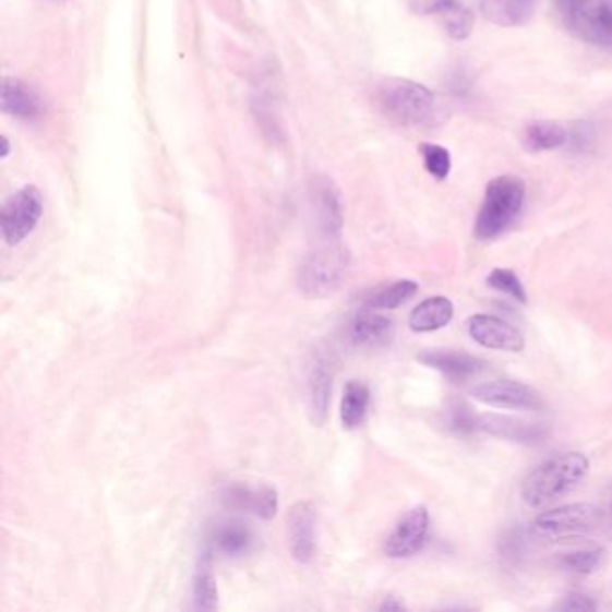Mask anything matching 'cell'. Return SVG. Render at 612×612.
Returning a JSON list of instances; mask_svg holds the SVG:
<instances>
[{"instance_id":"3","label":"cell","mask_w":612,"mask_h":612,"mask_svg":"<svg viewBox=\"0 0 612 612\" xmlns=\"http://www.w3.org/2000/svg\"><path fill=\"white\" fill-rule=\"evenodd\" d=\"M377 103L385 116L403 127H425L436 113V99L430 88L399 77L381 83Z\"/></svg>"},{"instance_id":"33","label":"cell","mask_w":612,"mask_h":612,"mask_svg":"<svg viewBox=\"0 0 612 612\" xmlns=\"http://www.w3.org/2000/svg\"><path fill=\"white\" fill-rule=\"evenodd\" d=\"M447 0H408L410 10L417 15L435 16Z\"/></svg>"},{"instance_id":"17","label":"cell","mask_w":612,"mask_h":612,"mask_svg":"<svg viewBox=\"0 0 612 612\" xmlns=\"http://www.w3.org/2000/svg\"><path fill=\"white\" fill-rule=\"evenodd\" d=\"M349 336L360 347H385L394 338V322L388 316L375 313L374 309H367L356 314L350 322Z\"/></svg>"},{"instance_id":"6","label":"cell","mask_w":612,"mask_h":612,"mask_svg":"<svg viewBox=\"0 0 612 612\" xmlns=\"http://www.w3.org/2000/svg\"><path fill=\"white\" fill-rule=\"evenodd\" d=\"M605 511L592 503H573L542 512L533 527L542 536H603Z\"/></svg>"},{"instance_id":"35","label":"cell","mask_w":612,"mask_h":612,"mask_svg":"<svg viewBox=\"0 0 612 612\" xmlns=\"http://www.w3.org/2000/svg\"><path fill=\"white\" fill-rule=\"evenodd\" d=\"M605 511V523H603V536L612 539V501L608 506H603Z\"/></svg>"},{"instance_id":"13","label":"cell","mask_w":612,"mask_h":612,"mask_svg":"<svg viewBox=\"0 0 612 612\" xmlns=\"http://www.w3.org/2000/svg\"><path fill=\"white\" fill-rule=\"evenodd\" d=\"M419 361L430 369L439 370L453 383H464L485 370L487 363L461 350L435 349L420 352Z\"/></svg>"},{"instance_id":"9","label":"cell","mask_w":612,"mask_h":612,"mask_svg":"<svg viewBox=\"0 0 612 612\" xmlns=\"http://www.w3.org/2000/svg\"><path fill=\"white\" fill-rule=\"evenodd\" d=\"M430 533V514L425 506L406 512L386 539L385 552L392 559H408L422 550Z\"/></svg>"},{"instance_id":"26","label":"cell","mask_w":612,"mask_h":612,"mask_svg":"<svg viewBox=\"0 0 612 612\" xmlns=\"http://www.w3.org/2000/svg\"><path fill=\"white\" fill-rule=\"evenodd\" d=\"M478 420H480V416H476L471 406L461 400L453 403L445 413V425L456 436H471L472 433L480 430Z\"/></svg>"},{"instance_id":"23","label":"cell","mask_w":612,"mask_h":612,"mask_svg":"<svg viewBox=\"0 0 612 612\" xmlns=\"http://www.w3.org/2000/svg\"><path fill=\"white\" fill-rule=\"evenodd\" d=\"M417 291H419V284L416 280L400 278L395 283L386 284L383 288L375 289L369 297H364V308L374 309V311L400 308L408 300L413 299Z\"/></svg>"},{"instance_id":"32","label":"cell","mask_w":612,"mask_h":612,"mask_svg":"<svg viewBox=\"0 0 612 612\" xmlns=\"http://www.w3.org/2000/svg\"><path fill=\"white\" fill-rule=\"evenodd\" d=\"M561 611H597L598 603L591 597L583 595V592H572L562 600L559 605Z\"/></svg>"},{"instance_id":"21","label":"cell","mask_w":612,"mask_h":612,"mask_svg":"<svg viewBox=\"0 0 612 612\" xmlns=\"http://www.w3.org/2000/svg\"><path fill=\"white\" fill-rule=\"evenodd\" d=\"M370 388L363 381H349L344 389L339 419L345 430H356L363 424L370 408Z\"/></svg>"},{"instance_id":"10","label":"cell","mask_w":612,"mask_h":612,"mask_svg":"<svg viewBox=\"0 0 612 612\" xmlns=\"http://www.w3.org/2000/svg\"><path fill=\"white\" fill-rule=\"evenodd\" d=\"M467 331L476 344L487 349L506 352H521L525 349L521 331L494 314H472L467 320Z\"/></svg>"},{"instance_id":"19","label":"cell","mask_w":612,"mask_h":612,"mask_svg":"<svg viewBox=\"0 0 612 612\" xmlns=\"http://www.w3.org/2000/svg\"><path fill=\"white\" fill-rule=\"evenodd\" d=\"M2 108L5 113L16 117V119H35L40 116L41 99L31 86L22 83L21 80L5 77L2 83Z\"/></svg>"},{"instance_id":"34","label":"cell","mask_w":612,"mask_h":612,"mask_svg":"<svg viewBox=\"0 0 612 612\" xmlns=\"http://www.w3.org/2000/svg\"><path fill=\"white\" fill-rule=\"evenodd\" d=\"M380 609L381 611H400V609H405V603L399 602L397 598L388 597L385 598V602L381 603Z\"/></svg>"},{"instance_id":"2","label":"cell","mask_w":612,"mask_h":612,"mask_svg":"<svg viewBox=\"0 0 612 612\" xmlns=\"http://www.w3.org/2000/svg\"><path fill=\"white\" fill-rule=\"evenodd\" d=\"M525 205V183L514 175H503L492 180L485 189L480 213L476 218V238L483 241L500 238Z\"/></svg>"},{"instance_id":"16","label":"cell","mask_w":612,"mask_h":612,"mask_svg":"<svg viewBox=\"0 0 612 612\" xmlns=\"http://www.w3.org/2000/svg\"><path fill=\"white\" fill-rule=\"evenodd\" d=\"M207 542L214 553L236 559V556L249 555L252 552L255 537L243 523L221 521L211 528Z\"/></svg>"},{"instance_id":"22","label":"cell","mask_w":612,"mask_h":612,"mask_svg":"<svg viewBox=\"0 0 612 612\" xmlns=\"http://www.w3.org/2000/svg\"><path fill=\"white\" fill-rule=\"evenodd\" d=\"M567 141H569V133L566 128L553 121L531 122L523 133V146L531 153L553 152L566 146Z\"/></svg>"},{"instance_id":"24","label":"cell","mask_w":612,"mask_h":612,"mask_svg":"<svg viewBox=\"0 0 612 612\" xmlns=\"http://www.w3.org/2000/svg\"><path fill=\"white\" fill-rule=\"evenodd\" d=\"M435 16L453 40H466L471 36L475 15L461 0H447Z\"/></svg>"},{"instance_id":"28","label":"cell","mask_w":612,"mask_h":612,"mask_svg":"<svg viewBox=\"0 0 612 612\" xmlns=\"http://www.w3.org/2000/svg\"><path fill=\"white\" fill-rule=\"evenodd\" d=\"M603 559L602 548H591V550H578V552L566 553L561 556L562 569L575 573V575H589L595 572Z\"/></svg>"},{"instance_id":"4","label":"cell","mask_w":612,"mask_h":612,"mask_svg":"<svg viewBox=\"0 0 612 612\" xmlns=\"http://www.w3.org/2000/svg\"><path fill=\"white\" fill-rule=\"evenodd\" d=\"M556 13L569 35L587 46L612 47V0H555Z\"/></svg>"},{"instance_id":"30","label":"cell","mask_w":612,"mask_h":612,"mask_svg":"<svg viewBox=\"0 0 612 612\" xmlns=\"http://www.w3.org/2000/svg\"><path fill=\"white\" fill-rule=\"evenodd\" d=\"M420 153L424 158V166L431 177L444 180L451 171V155L444 146L439 144H422Z\"/></svg>"},{"instance_id":"29","label":"cell","mask_w":612,"mask_h":612,"mask_svg":"<svg viewBox=\"0 0 612 612\" xmlns=\"http://www.w3.org/2000/svg\"><path fill=\"white\" fill-rule=\"evenodd\" d=\"M487 284L491 286L492 289H497L501 293L508 295L512 299H516L517 302H523L527 304V291L523 288L521 280L517 277L512 269L496 268L492 269L489 277H487Z\"/></svg>"},{"instance_id":"11","label":"cell","mask_w":612,"mask_h":612,"mask_svg":"<svg viewBox=\"0 0 612 612\" xmlns=\"http://www.w3.org/2000/svg\"><path fill=\"white\" fill-rule=\"evenodd\" d=\"M316 508L309 501H300L288 517V541L295 561L308 564L316 552Z\"/></svg>"},{"instance_id":"27","label":"cell","mask_w":612,"mask_h":612,"mask_svg":"<svg viewBox=\"0 0 612 612\" xmlns=\"http://www.w3.org/2000/svg\"><path fill=\"white\" fill-rule=\"evenodd\" d=\"M194 608L203 611H213L218 608V586L207 564L202 562L193 584Z\"/></svg>"},{"instance_id":"31","label":"cell","mask_w":612,"mask_h":612,"mask_svg":"<svg viewBox=\"0 0 612 612\" xmlns=\"http://www.w3.org/2000/svg\"><path fill=\"white\" fill-rule=\"evenodd\" d=\"M525 550H527V531H523L521 528H512L501 537L500 552L506 559L516 561L517 556L525 553Z\"/></svg>"},{"instance_id":"18","label":"cell","mask_w":612,"mask_h":612,"mask_svg":"<svg viewBox=\"0 0 612 612\" xmlns=\"http://www.w3.org/2000/svg\"><path fill=\"white\" fill-rule=\"evenodd\" d=\"M536 8L537 0H480L481 15L500 27L525 26Z\"/></svg>"},{"instance_id":"15","label":"cell","mask_w":612,"mask_h":612,"mask_svg":"<svg viewBox=\"0 0 612 612\" xmlns=\"http://www.w3.org/2000/svg\"><path fill=\"white\" fill-rule=\"evenodd\" d=\"M331 394H333V364L324 355L314 356L309 364L308 400L309 411L314 422H324L329 410Z\"/></svg>"},{"instance_id":"20","label":"cell","mask_w":612,"mask_h":612,"mask_svg":"<svg viewBox=\"0 0 612 612\" xmlns=\"http://www.w3.org/2000/svg\"><path fill=\"white\" fill-rule=\"evenodd\" d=\"M455 314V305L445 297H431L420 302L410 314V327L416 333L444 329Z\"/></svg>"},{"instance_id":"1","label":"cell","mask_w":612,"mask_h":612,"mask_svg":"<svg viewBox=\"0 0 612 612\" xmlns=\"http://www.w3.org/2000/svg\"><path fill=\"white\" fill-rule=\"evenodd\" d=\"M589 471V460L583 453L569 451L552 456L536 467L523 481L521 496L530 508L541 506L566 496Z\"/></svg>"},{"instance_id":"25","label":"cell","mask_w":612,"mask_h":612,"mask_svg":"<svg viewBox=\"0 0 612 612\" xmlns=\"http://www.w3.org/2000/svg\"><path fill=\"white\" fill-rule=\"evenodd\" d=\"M316 213H319L320 228L327 238L334 239L341 228V207L338 194L334 193L329 183L316 189Z\"/></svg>"},{"instance_id":"12","label":"cell","mask_w":612,"mask_h":612,"mask_svg":"<svg viewBox=\"0 0 612 612\" xmlns=\"http://www.w3.org/2000/svg\"><path fill=\"white\" fill-rule=\"evenodd\" d=\"M221 503L228 511L247 512L272 519L278 511L277 492L272 487L228 485L223 489Z\"/></svg>"},{"instance_id":"8","label":"cell","mask_w":612,"mask_h":612,"mask_svg":"<svg viewBox=\"0 0 612 612\" xmlns=\"http://www.w3.org/2000/svg\"><path fill=\"white\" fill-rule=\"evenodd\" d=\"M471 395L483 405L503 410L539 411L544 406L541 394L519 381L497 380L481 383L471 389Z\"/></svg>"},{"instance_id":"5","label":"cell","mask_w":612,"mask_h":612,"mask_svg":"<svg viewBox=\"0 0 612 612\" xmlns=\"http://www.w3.org/2000/svg\"><path fill=\"white\" fill-rule=\"evenodd\" d=\"M349 272V253L334 239L309 253L299 269V288L311 299L329 297Z\"/></svg>"},{"instance_id":"7","label":"cell","mask_w":612,"mask_h":612,"mask_svg":"<svg viewBox=\"0 0 612 612\" xmlns=\"http://www.w3.org/2000/svg\"><path fill=\"white\" fill-rule=\"evenodd\" d=\"M44 213V200L35 185H26L11 194L0 211V228L5 243L21 244L35 230Z\"/></svg>"},{"instance_id":"14","label":"cell","mask_w":612,"mask_h":612,"mask_svg":"<svg viewBox=\"0 0 612 612\" xmlns=\"http://www.w3.org/2000/svg\"><path fill=\"white\" fill-rule=\"evenodd\" d=\"M478 428L489 435L503 441L519 442V444H541L548 436V430L541 424H531L525 420L506 416H480Z\"/></svg>"}]
</instances>
